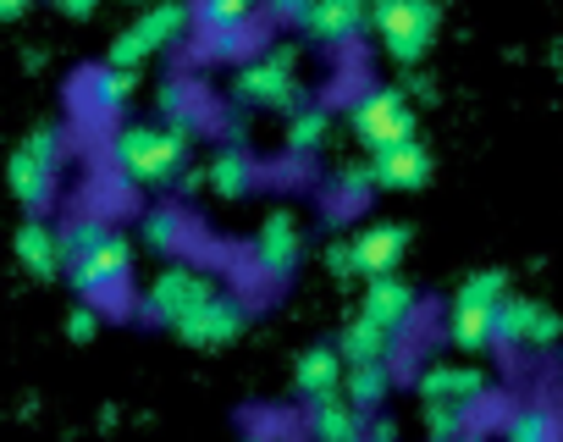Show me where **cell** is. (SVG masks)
<instances>
[{
	"mask_svg": "<svg viewBox=\"0 0 563 442\" xmlns=\"http://www.w3.org/2000/svg\"><path fill=\"white\" fill-rule=\"evenodd\" d=\"M56 244H62V277L78 288V299L89 310L128 316L122 310L128 294H133V244H128V233L106 228V221H95V216H78L56 233Z\"/></svg>",
	"mask_w": 563,
	"mask_h": 442,
	"instance_id": "cell-1",
	"label": "cell"
},
{
	"mask_svg": "<svg viewBox=\"0 0 563 442\" xmlns=\"http://www.w3.org/2000/svg\"><path fill=\"white\" fill-rule=\"evenodd\" d=\"M161 106H166V122H133V128L111 133V166L133 188H161V183L188 172V150H194L199 117L188 111V95L177 84L166 89Z\"/></svg>",
	"mask_w": 563,
	"mask_h": 442,
	"instance_id": "cell-2",
	"label": "cell"
},
{
	"mask_svg": "<svg viewBox=\"0 0 563 442\" xmlns=\"http://www.w3.org/2000/svg\"><path fill=\"white\" fill-rule=\"evenodd\" d=\"M238 100L265 106V111H299L305 89H299V45H265L238 67Z\"/></svg>",
	"mask_w": 563,
	"mask_h": 442,
	"instance_id": "cell-3",
	"label": "cell"
},
{
	"mask_svg": "<svg viewBox=\"0 0 563 442\" xmlns=\"http://www.w3.org/2000/svg\"><path fill=\"white\" fill-rule=\"evenodd\" d=\"M371 29H376V40L393 62L415 67L437 45L442 7H431V0H382V7H371Z\"/></svg>",
	"mask_w": 563,
	"mask_h": 442,
	"instance_id": "cell-4",
	"label": "cell"
},
{
	"mask_svg": "<svg viewBox=\"0 0 563 442\" xmlns=\"http://www.w3.org/2000/svg\"><path fill=\"white\" fill-rule=\"evenodd\" d=\"M56 172H62V133H56V128H40V133H29V139L12 150V161H7V188H12V199H18L29 216H40V210L51 205V194H56Z\"/></svg>",
	"mask_w": 563,
	"mask_h": 442,
	"instance_id": "cell-5",
	"label": "cell"
},
{
	"mask_svg": "<svg viewBox=\"0 0 563 442\" xmlns=\"http://www.w3.org/2000/svg\"><path fill=\"white\" fill-rule=\"evenodd\" d=\"M354 122V139L376 155V150H393V144H409L420 128H415V106L404 89H365L349 111Z\"/></svg>",
	"mask_w": 563,
	"mask_h": 442,
	"instance_id": "cell-6",
	"label": "cell"
},
{
	"mask_svg": "<svg viewBox=\"0 0 563 442\" xmlns=\"http://www.w3.org/2000/svg\"><path fill=\"white\" fill-rule=\"evenodd\" d=\"M210 294H216V283H210L199 266H183V261H172V266H161V272L150 277V288H144L139 310H144L155 327H177V321H183L188 310H199Z\"/></svg>",
	"mask_w": 563,
	"mask_h": 442,
	"instance_id": "cell-7",
	"label": "cell"
},
{
	"mask_svg": "<svg viewBox=\"0 0 563 442\" xmlns=\"http://www.w3.org/2000/svg\"><path fill=\"white\" fill-rule=\"evenodd\" d=\"M188 29V12L183 7H150V12H139L117 40H111V51H106V67H122V73H139L161 45H172L177 34Z\"/></svg>",
	"mask_w": 563,
	"mask_h": 442,
	"instance_id": "cell-8",
	"label": "cell"
},
{
	"mask_svg": "<svg viewBox=\"0 0 563 442\" xmlns=\"http://www.w3.org/2000/svg\"><path fill=\"white\" fill-rule=\"evenodd\" d=\"M243 327H249V305L238 299V294H210L199 310H188L172 332L188 343V349H227V343H238L243 338Z\"/></svg>",
	"mask_w": 563,
	"mask_h": 442,
	"instance_id": "cell-9",
	"label": "cell"
},
{
	"mask_svg": "<svg viewBox=\"0 0 563 442\" xmlns=\"http://www.w3.org/2000/svg\"><path fill=\"white\" fill-rule=\"evenodd\" d=\"M188 23L205 29L216 56H238V51H249V40L260 29V12L249 7V0H205L199 12H188Z\"/></svg>",
	"mask_w": 563,
	"mask_h": 442,
	"instance_id": "cell-10",
	"label": "cell"
},
{
	"mask_svg": "<svg viewBox=\"0 0 563 442\" xmlns=\"http://www.w3.org/2000/svg\"><path fill=\"white\" fill-rule=\"evenodd\" d=\"M404 250H409V228L404 221H371L349 239V261H354V277H393L404 266Z\"/></svg>",
	"mask_w": 563,
	"mask_h": 442,
	"instance_id": "cell-11",
	"label": "cell"
},
{
	"mask_svg": "<svg viewBox=\"0 0 563 442\" xmlns=\"http://www.w3.org/2000/svg\"><path fill=\"white\" fill-rule=\"evenodd\" d=\"M360 316L365 321H376L382 332H393L398 343L409 338V327L420 321V294L393 272V277H371L365 283V299H360Z\"/></svg>",
	"mask_w": 563,
	"mask_h": 442,
	"instance_id": "cell-12",
	"label": "cell"
},
{
	"mask_svg": "<svg viewBox=\"0 0 563 442\" xmlns=\"http://www.w3.org/2000/svg\"><path fill=\"white\" fill-rule=\"evenodd\" d=\"M254 261L271 283H288L294 266L305 261V233H299V221L288 210H271L260 221V233H254Z\"/></svg>",
	"mask_w": 563,
	"mask_h": 442,
	"instance_id": "cell-13",
	"label": "cell"
},
{
	"mask_svg": "<svg viewBox=\"0 0 563 442\" xmlns=\"http://www.w3.org/2000/svg\"><path fill=\"white\" fill-rule=\"evenodd\" d=\"M294 29H305L321 45H354L371 29V7H360V0H310V7H299Z\"/></svg>",
	"mask_w": 563,
	"mask_h": 442,
	"instance_id": "cell-14",
	"label": "cell"
},
{
	"mask_svg": "<svg viewBox=\"0 0 563 442\" xmlns=\"http://www.w3.org/2000/svg\"><path fill=\"white\" fill-rule=\"evenodd\" d=\"M415 393H420V404H481L486 398V371L459 365V360H437V365L420 371Z\"/></svg>",
	"mask_w": 563,
	"mask_h": 442,
	"instance_id": "cell-15",
	"label": "cell"
},
{
	"mask_svg": "<svg viewBox=\"0 0 563 442\" xmlns=\"http://www.w3.org/2000/svg\"><path fill=\"white\" fill-rule=\"evenodd\" d=\"M426 177H431V150H426L420 139L371 155V183H376V188H398V194H409V188H426Z\"/></svg>",
	"mask_w": 563,
	"mask_h": 442,
	"instance_id": "cell-16",
	"label": "cell"
},
{
	"mask_svg": "<svg viewBox=\"0 0 563 442\" xmlns=\"http://www.w3.org/2000/svg\"><path fill=\"white\" fill-rule=\"evenodd\" d=\"M294 387H299V398H310V404L338 398V393H343V354H338L332 343L305 349L299 365H294Z\"/></svg>",
	"mask_w": 563,
	"mask_h": 442,
	"instance_id": "cell-17",
	"label": "cell"
},
{
	"mask_svg": "<svg viewBox=\"0 0 563 442\" xmlns=\"http://www.w3.org/2000/svg\"><path fill=\"white\" fill-rule=\"evenodd\" d=\"M12 250H18V261H23L29 277H40V283L62 277V244H56V228H51V221L29 216L23 228H18V239H12Z\"/></svg>",
	"mask_w": 563,
	"mask_h": 442,
	"instance_id": "cell-18",
	"label": "cell"
},
{
	"mask_svg": "<svg viewBox=\"0 0 563 442\" xmlns=\"http://www.w3.org/2000/svg\"><path fill=\"white\" fill-rule=\"evenodd\" d=\"M199 177H205V188H210V194H221V199H243V194L254 188L260 166H254V155H249L243 144H227V150H216V155H210V166H205Z\"/></svg>",
	"mask_w": 563,
	"mask_h": 442,
	"instance_id": "cell-19",
	"label": "cell"
},
{
	"mask_svg": "<svg viewBox=\"0 0 563 442\" xmlns=\"http://www.w3.org/2000/svg\"><path fill=\"white\" fill-rule=\"evenodd\" d=\"M305 426H310V437H316V442H360V437H365V415H360L343 393H338V398L310 404Z\"/></svg>",
	"mask_w": 563,
	"mask_h": 442,
	"instance_id": "cell-20",
	"label": "cell"
},
{
	"mask_svg": "<svg viewBox=\"0 0 563 442\" xmlns=\"http://www.w3.org/2000/svg\"><path fill=\"white\" fill-rule=\"evenodd\" d=\"M393 349H398V338H393V332H382V327H376V321H365V316H354V321L343 327V338H338L343 365H387V360H393Z\"/></svg>",
	"mask_w": 563,
	"mask_h": 442,
	"instance_id": "cell-21",
	"label": "cell"
},
{
	"mask_svg": "<svg viewBox=\"0 0 563 442\" xmlns=\"http://www.w3.org/2000/svg\"><path fill=\"white\" fill-rule=\"evenodd\" d=\"M536 316H541L536 299H525V294H503L497 310H492V343H497V349H525L530 332H536Z\"/></svg>",
	"mask_w": 563,
	"mask_h": 442,
	"instance_id": "cell-22",
	"label": "cell"
},
{
	"mask_svg": "<svg viewBox=\"0 0 563 442\" xmlns=\"http://www.w3.org/2000/svg\"><path fill=\"white\" fill-rule=\"evenodd\" d=\"M133 89H139V73H122V67H106V62L84 78V100H89L95 117H117L133 100Z\"/></svg>",
	"mask_w": 563,
	"mask_h": 442,
	"instance_id": "cell-23",
	"label": "cell"
},
{
	"mask_svg": "<svg viewBox=\"0 0 563 442\" xmlns=\"http://www.w3.org/2000/svg\"><path fill=\"white\" fill-rule=\"evenodd\" d=\"M492 310L497 305H448V338L464 349V354H481V349H492Z\"/></svg>",
	"mask_w": 563,
	"mask_h": 442,
	"instance_id": "cell-24",
	"label": "cell"
},
{
	"mask_svg": "<svg viewBox=\"0 0 563 442\" xmlns=\"http://www.w3.org/2000/svg\"><path fill=\"white\" fill-rule=\"evenodd\" d=\"M387 393H393V365H343V398H349L360 415L382 409Z\"/></svg>",
	"mask_w": 563,
	"mask_h": 442,
	"instance_id": "cell-25",
	"label": "cell"
},
{
	"mask_svg": "<svg viewBox=\"0 0 563 442\" xmlns=\"http://www.w3.org/2000/svg\"><path fill=\"white\" fill-rule=\"evenodd\" d=\"M327 128H332L327 106H299V111L288 117V150H294V155H316V150L327 144Z\"/></svg>",
	"mask_w": 563,
	"mask_h": 442,
	"instance_id": "cell-26",
	"label": "cell"
},
{
	"mask_svg": "<svg viewBox=\"0 0 563 442\" xmlns=\"http://www.w3.org/2000/svg\"><path fill=\"white\" fill-rule=\"evenodd\" d=\"M503 442H558V420H552V409H547V404H525V409H514L508 426H503Z\"/></svg>",
	"mask_w": 563,
	"mask_h": 442,
	"instance_id": "cell-27",
	"label": "cell"
},
{
	"mask_svg": "<svg viewBox=\"0 0 563 442\" xmlns=\"http://www.w3.org/2000/svg\"><path fill=\"white\" fill-rule=\"evenodd\" d=\"M481 404H426V437L431 442H459L470 431Z\"/></svg>",
	"mask_w": 563,
	"mask_h": 442,
	"instance_id": "cell-28",
	"label": "cell"
},
{
	"mask_svg": "<svg viewBox=\"0 0 563 442\" xmlns=\"http://www.w3.org/2000/svg\"><path fill=\"white\" fill-rule=\"evenodd\" d=\"M144 239H150V250L172 255V250H177V239H183V216H177L172 205H155V210L144 216Z\"/></svg>",
	"mask_w": 563,
	"mask_h": 442,
	"instance_id": "cell-29",
	"label": "cell"
},
{
	"mask_svg": "<svg viewBox=\"0 0 563 442\" xmlns=\"http://www.w3.org/2000/svg\"><path fill=\"white\" fill-rule=\"evenodd\" d=\"M371 188H376V183H371V166H343V172H338V199H343V205H360Z\"/></svg>",
	"mask_w": 563,
	"mask_h": 442,
	"instance_id": "cell-30",
	"label": "cell"
},
{
	"mask_svg": "<svg viewBox=\"0 0 563 442\" xmlns=\"http://www.w3.org/2000/svg\"><path fill=\"white\" fill-rule=\"evenodd\" d=\"M558 338H563V316L541 305V316H536V332H530V349H552Z\"/></svg>",
	"mask_w": 563,
	"mask_h": 442,
	"instance_id": "cell-31",
	"label": "cell"
},
{
	"mask_svg": "<svg viewBox=\"0 0 563 442\" xmlns=\"http://www.w3.org/2000/svg\"><path fill=\"white\" fill-rule=\"evenodd\" d=\"M95 332H100V310H89V305H78V310L67 316V338H73V343H89Z\"/></svg>",
	"mask_w": 563,
	"mask_h": 442,
	"instance_id": "cell-32",
	"label": "cell"
},
{
	"mask_svg": "<svg viewBox=\"0 0 563 442\" xmlns=\"http://www.w3.org/2000/svg\"><path fill=\"white\" fill-rule=\"evenodd\" d=\"M327 272H332V277H354V261H349V239H332V244H327Z\"/></svg>",
	"mask_w": 563,
	"mask_h": 442,
	"instance_id": "cell-33",
	"label": "cell"
},
{
	"mask_svg": "<svg viewBox=\"0 0 563 442\" xmlns=\"http://www.w3.org/2000/svg\"><path fill=\"white\" fill-rule=\"evenodd\" d=\"M360 442H398V426L393 420H365V437Z\"/></svg>",
	"mask_w": 563,
	"mask_h": 442,
	"instance_id": "cell-34",
	"label": "cell"
},
{
	"mask_svg": "<svg viewBox=\"0 0 563 442\" xmlns=\"http://www.w3.org/2000/svg\"><path fill=\"white\" fill-rule=\"evenodd\" d=\"M62 18H95V0H62Z\"/></svg>",
	"mask_w": 563,
	"mask_h": 442,
	"instance_id": "cell-35",
	"label": "cell"
},
{
	"mask_svg": "<svg viewBox=\"0 0 563 442\" xmlns=\"http://www.w3.org/2000/svg\"><path fill=\"white\" fill-rule=\"evenodd\" d=\"M18 18H29L23 0H0V23H18Z\"/></svg>",
	"mask_w": 563,
	"mask_h": 442,
	"instance_id": "cell-36",
	"label": "cell"
},
{
	"mask_svg": "<svg viewBox=\"0 0 563 442\" xmlns=\"http://www.w3.org/2000/svg\"><path fill=\"white\" fill-rule=\"evenodd\" d=\"M254 442H265V437H254Z\"/></svg>",
	"mask_w": 563,
	"mask_h": 442,
	"instance_id": "cell-37",
	"label": "cell"
}]
</instances>
